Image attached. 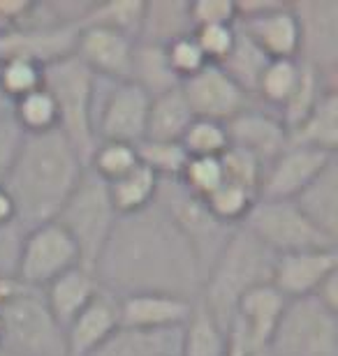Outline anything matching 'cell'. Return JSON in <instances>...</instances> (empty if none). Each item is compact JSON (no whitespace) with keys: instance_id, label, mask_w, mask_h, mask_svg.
<instances>
[{"instance_id":"cell-1","label":"cell","mask_w":338,"mask_h":356,"mask_svg":"<svg viewBox=\"0 0 338 356\" xmlns=\"http://www.w3.org/2000/svg\"><path fill=\"white\" fill-rule=\"evenodd\" d=\"M93 275L100 287L118 298L167 294L197 301L204 282L188 238L155 202L116 218Z\"/></svg>"},{"instance_id":"cell-2","label":"cell","mask_w":338,"mask_h":356,"mask_svg":"<svg viewBox=\"0 0 338 356\" xmlns=\"http://www.w3.org/2000/svg\"><path fill=\"white\" fill-rule=\"evenodd\" d=\"M86 169V162L61 130L24 134L3 188L24 229L54 222Z\"/></svg>"},{"instance_id":"cell-3","label":"cell","mask_w":338,"mask_h":356,"mask_svg":"<svg viewBox=\"0 0 338 356\" xmlns=\"http://www.w3.org/2000/svg\"><path fill=\"white\" fill-rule=\"evenodd\" d=\"M276 254L260 243L246 227L239 225L208 268L199 303L211 312L222 329H229L236 303L250 289L271 282Z\"/></svg>"},{"instance_id":"cell-4","label":"cell","mask_w":338,"mask_h":356,"mask_svg":"<svg viewBox=\"0 0 338 356\" xmlns=\"http://www.w3.org/2000/svg\"><path fill=\"white\" fill-rule=\"evenodd\" d=\"M0 352L10 356H68L66 331L49 312L42 289L19 282L0 298Z\"/></svg>"},{"instance_id":"cell-5","label":"cell","mask_w":338,"mask_h":356,"mask_svg":"<svg viewBox=\"0 0 338 356\" xmlns=\"http://www.w3.org/2000/svg\"><path fill=\"white\" fill-rule=\"evenodd\" d=\"M42 88L52 95L59 111V130L89 162L98 141L93 134V97L95 74L75 54L42 67Z\"/></svg>"},{"instance_id":"cell-6","label":"cell","mask_w":338,"mask_h":356,"mask_svg":"<svg viewBox=\"0 0 338 356\" xmlns=\"http://www.w3.org/2000/svg\"><path fill=\"white\" fill-rule=\"evenodd\" d=\"M116 218L118 213L112 206L107 183L86 167L54 222H59L75 241L82 266L93 270Z\"/></svg>"},{"instance_id":"cell-7","label":"cell","mask_w":338,"mask_h":356,"mask_svg":"<svg viewBox=\"0 0 338 356\" xmlns=\"http://www.w3.org/2000/svg\"><path fill=\"white\" fill-rule=\"evenodd\" d=\"M267 356H338V312L315 296L287 301Z\"/></svg>"},{"instance_id":"cell-8","label":"cell","mask_w":338,"mask_h":356,"mask_svg":"<svg viewBox=\"0 0 338 356\" xmlns=\"http://www.w3.org/2000/svg\"><path fill=\"white\" fill-rule=\"evenodd\" d=\"M155 204L171 218L178 232L188 238L192 250L197 254L199 270L206 277L208 268L213 266L215 257L225 248L236 227L220 222L211 211L206 209L204 199L195 197L178 183V178H164L158 183ZM204 284V282H202Z\"/></svg>"},{"instance_id":"cell-9","label":"cell","mask_w":338,"mask_h":356,"mask_svg":"<svg viewBox=\"0 0 338 356\" xmlns=\"http://www.w3.org/2000/svg\"><path fill=\"white\" fill-rule=\"evenodd\" d=\"M151 95L135 81H112L95 76L93 134L95 141H121L137 146L146 137Z\"/></svg>"},{"instance_id":"cell-10","label":"cell","mask_w":338,"mask_h":356,"mask_svg":"<svg viewBox=\"0 0 338 356\" xmlns=\"http://www.w3.org/2000/svg\"><path fill=\"white\" fill-rule=\"evenodd\" d=\"M243 227L269 248L273 254L301 252V250H325L336 248L338 241L329 238L318 227L304 218L294 202H271L257 199L253 209L243 220Z\"/></svg>"},{"instance_id":"cell-11","label":"cell","mask_w":338,"mask_h":356,"mask_svg":"<svg viewBox=\"0 0 338 356\" xmlns=\"http://www.w3.org/2000/svg\"><path fill=\"white\" fill-rule=\"evenodd\" d=\"M82 266L79 250L59 222H45L26 229L19 252L17 282L31 289H45L70 268Z\"/></svg>"},{"instance_id":"cell-12","label":"cell","mask_w":338,"mask_h":356,"mask_svg":"<svg viewBox=\"0 0 338 356\" xmlns=\"http://www.w3.org/2000/svg\"><path fill=\"white\" fill-rule=\"evenodd\" d=\"M299 21V63L327 79L338 76V3L301 0L292 3Z\"/></svg>"},{"instance_id":"cell-13","label":"cell","mask_w":338,"mask_h":356,"mask_svg":"<svg viewBox=\"0 0 338 356\" xmlns=\"http://www.w3.org/2000/svg\"><path fill=\"white\" fill-rule=\"evenodd\" d=\"M178 88H181L192 116L218 120V123H229L234 116L255 104V99L246 90L229 79L225 70L220 65H211V63L197 74L181 81Z\"/></svg>"},{"instance_id":"cell-14","label":"cell","mask_w":338,"mask_h":356,"mask_svg":"<svg viewBox=\"0 0 338 356\" xmlns=\"http://www.w3.org/2000/svg\"><path fill=\"white\" fill-rule=\"evenodd\" d=\"M137 40L105 26H79L75 54L95 76L112 81H128L132 72Z\"/></svg>"},{"instance_id":"cell-15","label":"cell","mask_w":338,"mask_h":356,"mask_svg":"<svg viewBox=\"0 0 338 356\" xmlns=\"http://www.w3.org/2000/svg\"><path fill=\"white\" fill-rule=\"evenodd\" d=\"M334 158L336 155L290 144L264 169L257 199L294 202Z\"/></svg>"},{"instance_id":"cell-16","label":"cell","mask_w":338,"mask_h":356,"mask_svg":"<svg viewBox=\"0 0 338 356\" xmlns=\"http://www.w3.org/2000/svg\"><path fill=\"white\" fill-rule=\"evenodd\" d=\"M225 127L229 146L250 153L262 162L264 169L290 146V132L280 116L257 102L225 123Z\"/></svg>"},{"instance_id":"cell-17","label":"cell","mask_w":338,"mask_h":356,"mask_svg":"<svg viewBox=\"0 0 338 356\" xmlns=\"http://www.w3.org/2000/svg\"><path fill=\"white\" fill-rule=\"evenodd\" d=\"M338 270V250L325 248V250H301L276 254L273 261L271 284L283 294L287 301L292 298L313 296L315 289L327 275Z\"/></svg>"},{"instance_id":"cell-18","label":"cell","mask_w":338,"mask_h":356,"mask_svg":"<svg viewBox=\"0 0 338 356\" xmlns=\"http://www.w3.org/2000/svg\"><path fill=\"white\" fill-rule=\"evenodd\" d=\"M121 329V298L100 287L66 329L68 356H93Z\"/></svg>"},{"instance_id":"cell-19","label":"cell","mask_w":338,"mask_h":356,"mask_svg":"<svg viewBox=\"0 0 338 356\" xmlns=\"http://www.w3.org/2000/svg\"><path fill=\"white\" fill-rule=\"evenodd\" d=\"M236 26L269 56L271 60L299 58V21L294 17L292 3L262 17L236 21Z\"/></svg>"},{"instance_id":"cell-20","label":"cell","mask_w":338,"mask_h":356,"mask_svg":"<svg viewBox=\"0 0 338 356\" xmlns=\"http://www.w3.org/2000/svg\"><path fill=\"white\" fill-rule=\"evenodd\" d=\"M195 301L167 294H132L121 298V326L178 329L190 319Z\"/></svg>"},{"instance_id":"cell-21","label":"cell","mask_w":338,"mask_h":356,"mask_svg":"<svg viewBox=\"0 0 338 356\" xmlns=\"http://www.w3.org/2000/svg\"><path fill=\"white\" fill-rule=\"evenodd\" d=\"M98 291L100 284L95 280V275H93V270L84 266H75L61 277H56L54 282H49L42 289V296H45L49 312L61 324V329L66 331L68 324L93 301V296Z\"/></svg>"},{"instance_id":"cell-22","label":"cell","mask_w":338,"mask_h":356,"mask_svg":"<svg viewBox=\"0 0 338 356\" xmlns=\"http://www.w3.org/2000/svg\"><path fill=\"white\" fill-rule=\"evenodd\" d=\"M183 326L178 329H132L121 326L93 356H181Z\"/></svg>"},{"instance_id":"cell-23","label":"cell","mask_w":338,"mask_h":356,"mask_svg":"<svg viewBox=\"0 0 338 356\" xmlns=\"http://www.w3.org/2000/svg\"><path fill=\"white\" fill-rule=\"evenodd\" d=\"M294 206L313 227L338 241V158L329 162L320 176L294 199Z\"/></svg>"},{"instance_id":"cell-24","label":"cell","mask_w":338,"mask_h":356,"mask_svg":"<svg viewBox=\"0 0 338 356\" xmlns=\"http://www.w3.org/2000/svg\"><path fill=\"white\" fill-rule=\"evenodd\" d=\"M290 144L336 155L338 148V88L320 95L311 113L290 130Z\"/></svg>"},{"instance_id":"cell-25","label":"cell","mask_w":338,"mask_h":356,"mask_svg":"<svg viewBox=\"0 0 338 356\" xmlns=\"http://www.w3.org/2000/svg\"><path fill=\"white\" fill-rule=\"evenodd\" d=\"M195 33L190 19V3L183 0H155L144 5L139 40L144 44L167 47L169 42Z\"/></svg>"},{"instance_id":"cell-26","label":"cell","mask_w":338,"mask_h":356,"mask_svg":"<svg viewBox=\"0 0 338 356\" xmlns=\"http://www.w3.org/2000/svg\"><path fill=\"white\" fill-rule=\"evenodd\" d=\"M195 120L181 88L151 97L146 137L148 141H181L188 125Z\"/></svg>"},{"instance_id":"cell-27","label":"cell","mask_w":338,"mask_h":356,"mask_svg":"<svg viewBox=\"0 0 338 356\" xmlns=\"http://www.w3.org/2000/svg\"><path fill=\"white\" fill-rule=\"evenodd\" d=\"M229 340L225 329L215 322L199 298L192 305L190 319L183 324L181 356H227Z\"/></svg>"},{"instance_id":"cell-28","label":"cell","mask_w":338,"mask_h":356,"mask_svg":"<svg viewBox=\"0 0 338 356\" xmlns=\"http://www.w3.org/2000/svg\"><path fill=\"white\" fill-rule=\"evenodd\" d=\"M130 81H135L137 86H141L151 97L162 95V92H169L181 86V81L176 79V74L171 72V67L167 63L164 47L144 44V42H137V47H135Z\"/></svg>"},{"instance_id":"cell-29","label":"cell","mask_w":338,"mask_h":356,"mask_svg":"<svg viewBox=\"0 0 338 356\" xmlns=\"http://www.w3.org/2000/svg\"><path fill=\"white\" fill-rule=\"evenodd\" d=\"M158 183H160V178L144 165H137L132 172L116 178V181L107 183L114 211H116L118 216H128V213H137V211L146 209V206L155 202Z\"/></svg>"},{"instance_id":"cell-30","label":"cell","mask_w":338,"mask_h":356,"mask_svg":"<svg viewBox=\"0 0 338 356\" xmlns=\"http://www.w3.org/2000/svg\"><path fill=\"white\" fill-rule=\"evenodd\" d=\"M269 60H271L269 56L264 54L239 26H236L234 47H232V51H229L227 58L220 63V67L225 70L227 76L236 83V86H241L250 97H253L255 88H257V81H260L264 67L269 65Z\"/></svg>"},{"instance_id":"cell-31","label":"cell","mask_w":338,"mask_h":356,"mask_svg":"<svg viewBox=\"0 0 338 356\" xmlns=\"http://www.w3.org/2000/svg\"><path fill=\"white\" fill-rule=\"evenodd\" d=\"M301 72H304V65L299 60H269L260 81H257L253 99L260 106H267V109L278 113L292 97L294 88L299 86Z\"/></svg>"},{"instance_id":"cell-32","label":"cell","mask_w":338,"mask_h":356,"mask_svg":"<svg viewBox=\"0 0 338 356\" xmlns=\"http://www.w3.org/2000/svg\"><path fill=\"white\" fill-rule=\"evenodd\" d=\"M144 5L141 0H109V3H93L89 14L84 17V24L91 26H105L112 31H118L132 40H139L141 19H144Z\"/></svg>"},{"instance_id":"cell-33","label":"cell","mask_w":338,"mask_h":356,"mask_svg":"<svg viewBox=\"0 0 338 356\" xmlns=\"http://www.w3.org/2000/svg\"><path fill=\"white\" fill-rule=\"evenodd\" d=\"M12 118L24 134H42L59 130V111L45 88L28 92L12 104Z\"/></svg>"},{"instance_id":"cell-34","label":"cell","mask_w":338,"mask_h":356,"mask_svg":"<svg viewBox=\"0 0 338 356\" xmlns=\"http://www.w3.org/2000/svg\"><path fill=\"white\" fill-rule=\"evenodd\" d=\"M206 209L213 213L220 222H225L229 227H239L243 225V220L253 209V204L257 202V195L250 192L241 185L222 181L206 199Z\"/></svg>"},{"instance_id":"cell-35","label":"cell","mask_w":338,"mask_h":356,"mask_svg":"<svg viewBox=\"0 0 338 356\" xmlns=\"http://www.w3.org/2000/svg\"><path fill=\"white\" fill-rule=\"evenodd\" d=\"M137 165H139L137 146L121 144V141H100L95 151L91 153L89 162H86V167L95 176L102 178L105 183H112L116 178L125 176Z\"/></svg>"},{"instance_id":"cell-36","label":"cell","mask_w":338,"mask_h":356,"mask_svg":"<svg viewBox=\"0 0 338 356\" xmlns=\"http://www.w3.org/2000/svg\"><path fill=\"white\" fill-rule=\"evenodd\" d=\"M178 144L183 146L188 158H220L229 148L227 127L218 120L195 118Z\"/></svg>"},{"instance_id":"cell-37","label":"cell","mask_w":338,"mask_h":356,"mask_svg":"<svg viewBox=\"0 0 338 356\" xmlns=\"http://www.w3.org/2000/svg\"><path fill=\"white\" fill-rule=\"evenodd\" d=\"M137 158L139 165L151 169L160 181L164 178H178L183 172L188 153L178 141H148L144 139L137 144Z\"/></svg>"},{"instance_id":"cell-38","label":"cell","mask_w":338,"mask_h":356,"mask_svg":"<svg viewBox=\"0 0 338 356\" xmlns=\"http://www.w3.org/2000/svg\"><path fill=\"white\" fill-rule=\"evenodd\" d=\"M42 88V65L28 58L0 60V90L14 104L28 92Z\"/></svg>"},{"instance_id":"cell-39","label":"cell","mask_w":338,"mask_h":356,"mask_svg":"<svg viewBox=\"0 0 338 356\" xmlns=\"http://www.w3.org/2000/svg\"><path fill=\"white\" fill-rule=\"evenodd\" d=\"M220 167H222V181L241 185V188L255 192V195L260 192L264 167H262V162L253 158L250 153L229 146L227 151L220 155Z\"/></svg>"},{"instance_id":"cell-40","label":"cell","mask_w":338,"mask_h":356,"mask_svg":"<svg viewBox=\"0 0 338 356\" xmlns=\"http://www.w3.org/2000/svg\"><path fill=\"white\" fill-rule=\"evenodd\" d=\"M178 183L199 199H206L222 183L220 158H188Z\"/></svg>"},{"instance_id":"cell-41","label":"cell","mask_w":338,"mask_h":356,"mask_svg":"<svg viewBox=\"0 0 338 356\" xmlns=\"http://www.w3.org/2000/svg\"><path fill=\"white\" fill-rule=\"evenodd\" d=\"M164 56H167L171 72L176 74L178 81H185L188 76L197 74L199 70L208 65V60L204 58L202 49L197 47L192 35H185V38L169 42V44L164 47Z\"/></svg>"},{"instance_id":"cell-42","label":"cell","mask_w":338,"mask_h":356,"mask_svg":"<svg viewBox=\"0 0 338 356\" xmlns=\"http://www.w3.org/2000/svg\"><path fill=\"white\" fill-rule=\"evenodd\" d=\"M192 38H195L197 47L202 49L204 58L211 63V65H220V63L229 56V51H232V47H234L236 24L195 28Z\"/></svg>"},{"instance_id":"cell-43","label":"cell","mask_w":338,"mask_h":356,"mask_svg":"<svg viewBox=\"0 0 338 356\" xmlns=\"http://www.w3.org/2000/svg\"><path fill=\"white\" fill-rule=\"evenodd\" d=\"M190 19L195 28L236 24L234 0H192Z\"/></svg>"},{"instance_id":"cell-44","label":"cell","mask_w":338,"mask_h":356,"mask_svg":"<svg viewBox=\"0 0 338 356\" xmlns=\"http://www.w3.org/2000/svg\"><path fill=\"white\" fill-rule=\"evenodd\" d=\"M26 229L19 222L0 227V280H17L19 252Z\"/></svg>"},{"instance_id":"cell-45","label":"cell","mask_w":338,"mask_h":356,"mask_svg":"<svg viewBox=\"0 0 338 356\" xmlns=\"http://www.w3.org/2000/svg\"><path fill=\"white\" fill-rule=\"evenodd\" d=\"M24 141V132L14 123L12 116H0V185L5 183L7 174L17 160V153Z\"/></svg>"},{"instance_id":"cell-46","label":"cell","mask_w":338,"mask_h":356,"mask_svg":"<svg viewBox=\"0 0 338 356\" xmlns=\"http://www.w3.org/2000/svg\"><path fill=\"white\" fill-rule=\"evenodd\" d=\"M313 296L318 298V301L325 305V308L338 312V270H336V273H332V275H327L325 280L320 282V287L315 289Z\"/></svg>"},{"instance_id":"cell-47","label":"cell","mask_w":338,"mask_h":356,"mask_svg":"<svg viewBox=\"0 0 338 356\" xmlns=\"http://www.w3.org/2000/svg\"><path fill=\"white\" fill-rule=\"evenodd\" d=\"M12 222H17V211H14V204L10 195H7V190L0 185V227Z\"/></svg>"},{"instance_id":"cell-48","label":"cell","mask_w":338,"mask_h":356,"mask_svg":"<svg viewBox=\"0 0 338 356\" xmlns=\"http://www.w3.org/2000/svg\"><path fill=\"white\" fill-rule=\"evenodd\" d=\"M0 116H12V102L0 90Z\"/></svg>"},{"instance_id":"cell-49","label":"cell","mask_w":338,"mask_h":356,"mask_svg":"<svg viewBox=\"0 0 338 356\" xmlns=\"http://www.w3.org/2000/svg\"><path fill=\"white\" fill-rule=\"evenodd\" d=\"M0 356H10V354H5V352H0Z\"/></svg>"}]
</instances>
